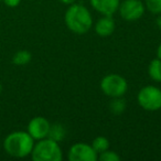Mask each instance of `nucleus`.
<instances>
[{"label": "nucleus", "mask_w": 161, "mask_h": 161, "mask_svg": "<svg viewBox=\"0 0 161 161\" xmlns=\"http://www.w3.org/2000/svg\"><path fill=\"white\" fill-rule=\"evenodd\" d=\"M126 101L123 97H114L109 103V110L114 115H120L126 109Z\"/></svg>", "instance_id": "obj_14"}, {"label": "nucleus", "mask_w": 161, "mask_h": 161, "mask_svg": "<svg viewBox=\"0 0 161 161\" xmlns=\"http://www.w3.org/2000/svg\"><path fill=\"white\" fill-rule=\"evenodd\" d=\"M34 146V139L28 131H14L6 137L3 149L9 156L14 158H25L30 156Z\"/></svg>", "instance_id": "obj_2"}, {"label": "nucleus", "mask_w": 161, "mask_h": 161, "mask_svg": "<svg viewBox=\"0 0 161 161\" xmlns=\"http://www.w3.org/2000/svg\"><path fill=\"white\" fill-rule=\"evenodd\" d=\"M99 86H101L102 92L110 98L123 97L127 93L128 82L124 76L119 75V74L110 73L102 78Z\"/></svg>", "instance_id": "obj_4"}, {"label": "nucleus", "mask_w": 161, "mask_h": 161, "mask_svg": "<svg viewBox=\"0 0 161 161\" xmlns=\"http://www.w3.org/2000/svg\"><path fill=\"white\" fill-rule=\"evenodd\" d=\"M157 58L161 60V43L158 45V47H157Z\"/></svg>", "instance_id": "obj_21"}, {"label": "nucleus", "mask_w": 161, "mask_h": 161, "mask_svg": "<svg viewBox=\"0 0 161 161\" xmlns=\"http://www.w3.org/2000/svg\"><path fill=\"white\" fill-rule=\"evenodd\" d=\"M120 156L117 152L113 151V150H105L104 152L98 154V160L101 161H119L120 160Z\"/></svg>", "instance_id": "obj_17"}, {"label": "nucleus", "mask_w": 161, "mask_h": 161, "mask_svg": "<svg viewBox=\"0 0 161 161\" xmlns=\"http://www.w3.org/2000/svg\"><path fill=\"white\" fill-rule=\"evenodd\" d=\"M145 7L150 14L158 16L161 14V0H145Z\"/></svg>", "instance_id": "obj_16"}, {"label": "nucleus", "mask_w": 161, "mask_h": 161, "mask_svg": "<svg viewBox=\"0 0 161 161\" xmlns=\"http://www.w3.org/2000/svg\"><path fill=\"white\" fill-rule=\"evenodd\" d=\"M32 60V54L31 52L27 51V50H20V51L16 52L12 56V63L18 66H25V65L29 64Z\"/></svg>", "instance_id": "obj_13"}, {"label": "nucleus", "mask_w": 161, "mask_h": 161, "mask_svg": "<svg viewBox=\"0 0 161 161\" xmlns=\"http://www.w3.org/2000/svg\"><path fill=\"white\" fill-rule=\"evenodd\" d=\"M1 1H3V0H0V3H1Z\"/></svg>", "instance_id": "obj_23"}, {"label": "nucleus", "mask_w": 161, "mask_h": 161, "mask_svg": "<svg viewBox=\"0 0 161 161\" xmlns=\"http://www.w3.org/2000/svg\"><path fill=\"white\" fill-rule=\"evenodd\" d=\"M148 75L150 80L157 83H161V60L158 58L150 61L148 65Z\"/></svg>", "instance_id": "obj_12"}, {"label": "nucleus", "mask_w": 161, "mask_h": 161, "mask_svg": "<svg viewBox=\"0 0 161 161\" xmlns=\"http://www.w3.org/2000/svg\"><path fill=\"white\" fill-rule=\"evenodd\" d=\"M65 137H66V129H65L64 125H62L60 123L51 124L47 138L52 139V140L56 141V142H61V141L64 140Z\"/></svg>", "instance_id": "obj_11"}, {"label": "nucleus", "mask_w": 161, "mask_h": 161, "mask_svg": "<svg viewBox=\"0 0 161 161\" xmlns=\"http://www.w3.org/2000/svg\"><path fill=\"white\" fill-rule=\"evenodd\" d=\"M1 92H3V85L0 84V94H1Z\"/></svg>", "instance_id": "obj_22"}, {"label": "nucleus", "mask_w": 161, "mask_h": 161, "mask_svg": "<svg viewBox=\"0 0 161 161\" xmlns=\"http://www.w3.org/2000/svg\"><path fill=\"white\" fill-rule=\"evenodd\" d=\"M61 3H63V5H66V6H69L72 5V3H74L76 1V0H58Z\"/></svg>", "instance_id": "obj_19"}, {"label": "nucleus", "mask_w": 161, "mask_h": 161, "mask_svg": "<svg viewBox=\"0 0 161 161\" xmlns=\"http://www.w3.org/2000/svg\"><path fill=\"white\" fill-rule=\"evenodd\" d=\"M67 159L69 161H97L98 154L90 143L76 142L69 149Z\"/></svg>", "instance_id": "obj_7"}, {"label": "nucleus", "mask_w": 161, "mask_h": 161, "mask_svg": "<svg viewBox=\"0 0 161 161\" xmlns=\"http://www.w3.org/2000/svg\"><path fill=\"white\" fill-rule=\"evenodd\" d=\"M156 25H157V27H158L159 29L161 30V14H158V17H157V19H156Z\"/></svg>", "instance_id": "obj_20"}, {"label": "nucleus", "mask_w": 161, "mask_h": 161, "mask_svg": "<svg viewBox=\"0 0 161 161\" xmlns=\"http://www.w3.org/2000/svg\"><path fill=\"white\" fill-rule=\"evenodd\" d=\"M90 3L102 16H114L118 11L120 0H90Z\"/></svg>", "instance_id": "obj_9"}, {"label": "nucleus", "mask_w": 161, "mask_h": 161, "mask_svg": "<svg viewBox=\"0 0 161 161\" xmlns=\"http://www.w3.org/2000/svg\"><path fill=\"white\" fill-rule=\"evenodd\" d=\"M145 3L141 0H124L118 7L119 16L127 22H135L145 14Z\"/></svg>", "instance_id": "obj_6"}, {"label": "nucleus", "mask_w": 161, "mask_h": 161, "mask_svg": "<svg viewBox=\"0 0 161 161\" xmlns=\"http://www.w3.org/2000/svg\"><path fill=\"white\" fill-rule=\"evenodd\" d=\"M3 1L7 7H10V8L18 7L21 3V0H3Z\"/></svg>", "instance_id": "obj_18"}, {"label": "nucleus", "mask_w": 161, "mask_h": 161, "mask_svg": "<svg viewBox=\"0 0 161 161\" xmlns=\"http://www.w3.org/2000/svg\"><path fill=\"white\" fill-rule=\"evenodd\" d=\"M137 101L142 109L158 112L161 109V90L154 85L143 86L137 94Z\"/></svg>", "instance_id": "obj_5"}, {"label": "nucleus", "mask_w": 161, "mask_h": 161, "mask_svg": "<svg viewBox=\"0 0 161 161\" xmlns=\"http://www.w3.org/2000/svg\"><path fill=\"white\" fill-rule=\"evenodd\" d=\"M64 22L67 29L73 33L85 34L93 27V17L85 6L74 3L65 11Z\"/></svg>", "instance_id": "obj_1"}, {"label": "nucleus", "mask_w": 161, "mask_h": 161, "mask_svg": "<svg viewBox=\"0 0 161 161\" xmlns=\"http://www.w3.org/2000/svg\"><path fill=\"white\" fill-rule=\"evenodd\" d=\"M30 156L34 161H61L63 151L58 142L47 137L34 143Z\"/></svg>", "instance_id": "obj_3"}, {"label": "nucleus", "mask_w": 161, "mask_h": 161, "mask_svg": "<svg viewBox=\"0 0 161 161\" xmlns=\"http://www.w3.org/2000/svg\"><path fill=\"white\" fill-rule=\"evenodd\" d=\"M116 23L113 19V16H103L96 21L94 25L95 33L102 38H106L114 33Z\"/></svg>", "instance_id": "obj_10"}, {"label": "nucleus", "mask_w": 161, "mask_h": 161, "mask_svg": "<svg viewBox=\"0 0 161 161\" xmlns=\"http://www.w3.org/2000/svg\"><path fill=\"white\" fill-rule=\"evenodd\" d=\"M110 142L108 140V138H106L105 136H97L96 138H94V140L92 141V147L94 148V150L97 152V154L102 153L105 150L109 149Z\"/></svg>", "instance_id": "obj_15"}, {"label": "nucleus", "mask_w": 161, "mask_h": 161, "mask_svg": "<svg viewBox=\"0 0 161 161\" xmlns=\"http://www.w3.org/2000/svg\"><path fill=\"white\" fill-rule=\"evenodd\" d=\"M50 127H51V123L45 117L36 116L29 121L27 131L34 140H41V139L47 137Z\"/></svg>", "instance_id": "obj_8"}]
</instances>
